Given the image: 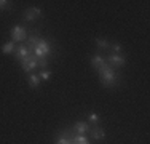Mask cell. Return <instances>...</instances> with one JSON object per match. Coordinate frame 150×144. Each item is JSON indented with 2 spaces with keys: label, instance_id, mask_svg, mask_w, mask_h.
<instances>
[{
  "label": "cell",
  "instance_id": "cell-1",
  "mask_svg": "<svg viewBox=\"0 0 150 144\" xmlns=\"http://www.w3.org/2000/svg\"><path fill=\"white\" fill-rule=\"evenodd\" d=\"M99 72V78H101V83L104 86H115L117 85V75L115 71L109 66V64H102L101 67L98 69Z\"/></svg>",
  "mask_w": 150,
  "mask_h": 144
},
{
  "label": "cell",
  "instance_id": "cell-2",
  "mask_svg": "<svg viewBox=\"0 0 150 144\" xmlns=\"http://www.w3.org/2000/svg\"><path fill=\"white\" fill-rule=\"evenodd\" d=\"M32 53L37 56V59H40V58H46V56L50 55V45H48V42L43 40V38H38V42L35 43Z\"/></svg>",
  "mask_w": 150,
  "mask_h": 144
},
{
  "label": "cell",
  "instance_id": "cell-3",
  "mask_svg": "<svg viewBox=\"0 0 150 144\" xmlns=\"http://www.w3.org/2000/svg\"><path fill=\"white\" fill-rule=\"evenodd\" d=\"M21 66H23V71L26 72V74H32L35 69L38 67V64H37V56L35 55H30L27 59H24L23 63H21Z\"/></svg>",
  "mask_w": 150,
  "mask_h": 144
},
{
  "label": "cell",
  "instance_id": "cell-4",
  "mask_svg": "<svg viewBox=\"0 0 150 144\" xmlns=\"http://www.w3.org/2000/svg\"><path fill=\"white\" fill-rule=\"evenodd\" d=\"M27 32L23 26H15L11 29V42H23L26 40Z\"/></svg>",
  "mask_w": 150,
  "mask_h": 144
},
{
  "label": "cell",
  "instance_id": "cell-5",
  "mask_svg": "<svg viewBox=\"0 0 150 144\" xmlns=\"http://www.w3.org/2000/svg\"><path fill=\"white\" fill-rule=\"evenodd\" d=\"M105 63H109L110 67H113V66H115V67H123L125 64H126V59H125L121 55H113V53H112V55L107 58Z\"/></svg>",
  "mask_w": 150,
  "mask_h": 144
},
{
  "label": "cell",
  "instance_id": "cell-6",
  "mask_svg": "<svg viewBox=\"0 0 150 144\" xmlns=\"http://www.w3.org/2000/svg\"><path fill=\"white\" fill-rule=\"evenodd\" d=\"M42 14V10L40 8H29L24 11V21H27V23H32V21H35L37 18H40Z\"/></svg>",
  "mask_w": 150,
  "mask_h": 144
},
{
  "label": "cell",
  "instance_id": "cell-7",
  "mask_svg": "<svg viewBox=\"0 0 150 144\" xmlns=\"http://www.w3.org/2000/svg\"><path fill=\"white\" fill-rule=\"evenodd\" d=\"M29 56H30V51H29V48H27V46L19 45V46L16 48V59H18V61H21V63H23V61L27 59Z\"/></svg>",
  "mask_w": 150,
  "mask_h": 144
},
{
  "label": "cell",
  "instance_id": "cell-8",
  "mask_svg": "<svg viewBox=\"0 0 150 144\" xmlns=\"http://www.w3.org/2000/svg\"><path fill=\"white\" fill-rule=\"evenodd\" d=\"M90 135H91L93 139H96V141L105 138V131H104V128H101V127H94L93 130H90Z\"/></svg>",
  "mask_w": 150,
  "mask_h": 144
},
{
  "label": "cell",
  "instance_id": "cell-9",
  "mask_svg": "<svg viewBox=\"0 0 150 144\" xmlns=\"http://www.w3.org/2000/svg\"><path fill=\"white\" fill-rule=\"evenodd\" d=\"M74 130L77 131V135H86V133L90 131V125H88L86 122H77V123L74 125Z\"/></svg>",
  "mask_w": 150,
  "mask_h": 144
},
{
  "label": "cell",
  "instance_id": "cell-10",
  "mask_svg": "<svg viewBox=\"0 0 150 144\" xmlns=\"http://www.w3.org/2000/svg\"><path fill=\"white\" fill-rule=\"evenodd\" d=\"M102 64H105V59L101 55H94V56L91 58V66L94 67V69H99Z\"/></svg>",
  "mask_w": 150,
  "mask_h": 144
},
{
  "label": "cell",
  "instance_id": "cell-11",
  "mask_svg": "<svg viewBox=\"0 0 150 144\" xmlns=\"http://www.w3.org/2000/svg\"><path fill=\"white\" fill-rule=\"evenodd\" d=\"M70 139H72L74 144H90V141H88V138L85 135H75L74 138H70Z\"/></svg>",
  "mask_w": 150,
  "mask_h": 144
},
{
  "label": "cell",
  "instance_id": "cell-12",
  "mask_svg": "<svg viewBox=\"0 0 150 144\" xmlns=\"http://www.w3.org/2000/svg\"><path fill=\"white\" fill-rule=\"evenodd\" d=\"M40 77H38L37 74H30V77H29V85H30V88H38V85H40Z\"/></svg>",
  "mask_w": 150,
  "mask_h": 144
},
{
  "label": "cell",
  "instance_id": "cell-13",
  "mask_svg": "<svg viewBox=\"0 0 150 144\" xmlns=\"http://www.w3.org/2000/svg\"><path fill=\"white\" fill-rule=\"evenodd\" d=\"M13 50H15V42H8V43H5V45L2 46L3 55H10V53H13Z\"/></svg>",
  "mask_w": 150,
  "mask_h": 144
},
{
  "label": "cell",
  "instance_id": "cell-14",
  "mask_svg": "<svg viewBox=\"0 0 150 144\" xmlns=\"http://www.w3.org/2000/svg\"><path fill=\"white\" fill-rule=\"evenodd\" d=\"M96 43H98L99 48H109V46H110V43L107 42L105 38H96Z\"/></svg>",
  "mask_w": 150,
  "mask_h": 144
},
{
  "label": "cell",
  "instance_id": "cell-15",
  "mask_svg": "<svg viewBox=\"0 0 150 144\" xmlns=\"http://www.w3.org/2000/svg\"><path fill=\"white\" fill-rule=\"evenodd\" d=\"M56 144H74V143H72V139L67 138V136H59Z\"/></svg>",
  "mask_w": 150,
  "mask_h": 144
},
{
  "label": "cell",
  "instance_id": "cell-16",
  "mask_svg": "<svg viewBox=\"0 0 150 144\" xmlns=\"http://www.w3.org/2000/svg\"><path fill=\"white\" fill-rule=\"evenodd\" d=\"M121 50H123V48H121L120 43H113V45H112V51H113V55H121Z\"/></svg>",
  "mask_w": 150,
  "mask_h": 144
},
{
  "label": "cell",
  "instance_id": "cell-17",
  "mask_svg": "<svg viewBox=\"0 0 150 144\" xmlns=\"http://www.w3.org/2000/svg\"><path fill=\"white\" fill-rule=\"evenodd\" d=\"M38 77H40V80H48V78L51 77V72H50V71H42Z\"/></svg>",
  "mask_w": 150,
  "mask_h": 144
},
{
  "label": "cell",
  "instance_id": "cell-18",
  "mask_svg": "<svg viewBox=\"0 0 150 144\" xmlns=\"http://www.w3.org/2000/svg\"><path fill=\"white\" fill-rule=\"evenodd\" d=\"M88 118H90V122H91V123H98V120H99V115L96 114V112H91L90 115H88Z\"/></svg>",
  "mask_w": 150,
  "mask_h": 144
},
{
  "label": "cell",
  "instance_id": "cell-19",
  "mask_svg": "<svg viewBox=\"0 0 150 144\" xmlns=\"http://www.w3.org/2000/svg\"><path fill=\"white\" fill-rule=\"evenodd\" d=\"M37 64H38L40 67H46L48 61H46V58H40V59H37Z\"/></svg>",
  "mask_w": 150,
  "mask_h": 144
},
{
  "label": "cell",
  "instance_id": "cell-20",
  "mask_svg": "<svg viewBox=\"0 0 150 144\" xmlns=\"http://www.w3.org/2000/svg\"><path fill=\"white\" fill-rule=\"evenodd\" d=\"M6 3H8L6 0H0V8H5V6H6Z\"/></svg>",
  "mask_w": 150,
  "mask_h": 144
}]
</instances>
